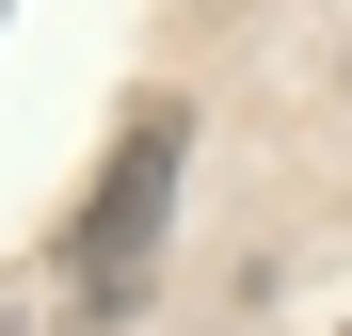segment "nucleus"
Instances as JSON below:
<instances>
[{
  "label": "nucleus",
  "instance_id": "nucleus-1",
  "mask_svg": "<svg viewBox=\"0 0 352 336\" xmlns=\"http://www.w3.org/2000/svg\"><path fill=\"white\" fill-rule=\"evenodd\" d=\"M176 160H192V96H144L129 128H112L80 224H65V304H80V320H129V304H144L160 224H176Z\"/></svg>",
  "mask_w": 352,
  "mask_h": 336
},
{
  "label": "nucleus",
  "instance_id": "nucleus-2",
  "mask_svg": "<svg viewBox=\"0 0 352 336\" xmlns=\"http://www.w3.org/2000/svg\"><path fill=\"white\" fill-rule=\"evenodd\" d=\"M336 336H352V320H336Z\"/></svg>",
  "mask_w": 352,
  "mask_h": 336
}]
</instances>
